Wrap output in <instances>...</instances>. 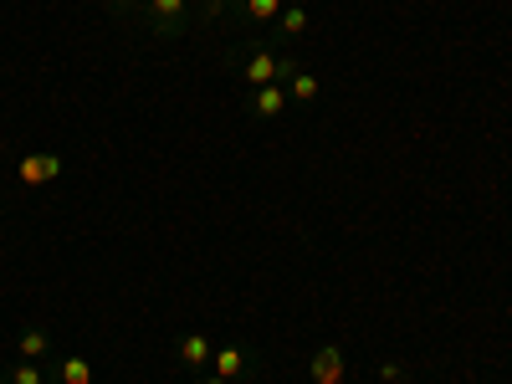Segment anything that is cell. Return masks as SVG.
I'll list each match as a JSON object with an SVG mask.
<instances>
[{
	"label": "cell",
	"mask_w": 512,
	"mask_h": 384,
	"mask_svg": "<svg viewBox=\"0 0 512 384\" xmlns=\"http://www.w3.org/2000/svg\"><path fill=\"white\" fill-rule=\"evenodd\" d=\"M134 16L154 36H185L190 31V0H144V6H134Z\"/></svg>",
	"instance_id": "obj_1"
},
{
	"label": "cell",
	"mask_w": 512,
	"mask_h": 384,
	"mask_svg": "<svg viewBox=\"0 0 512 384\" xmlns=\"http://www.w3.org/2000/svg\"><path fill=\"white\" fill-rule=\"evenodd\" d=\"M62 175V154H21L16 159V180L26 190H41V185H52Z\"/></svg>",
	"instance_id": "obj_2"
},
{
	"label": "cell",
	"mask_w": 512,
	"mask_h": 384,
	"mask_svg": "<svg viewBox=\"0 0 512 384\" xmlns=\"http://www.w3.org/2000/svg\"><path fill=\"white\" fill-rule=\"evenodd\" d=\"M308 374H313V384H344V379H349L344 349H338V344H323V349L308 359Z\"/></svg>",
	"instance_id": "obj_3"
},
{
	"label": "cell",
	"mask_w": 512,
	"mask_h": 384,
	"mask_svg": "<svg viewBox=\"0 0 512 384\" xmlns=\"http://www.w3.org/2000/svg\"><path fill=\"white\" fill-rule=\"evenodd\" d=\"M175 359H180L185 369H205L210 359H216V344H210L205 333H185V338H180V349H175Z\"/></svg>",
	"instance_id": "obj_4"
},
{
	"label": "cell",
	"mask_w": 512,
	"mask_h": 384,
	"mask_svg": "<svg viewBox=\"0 0 512 384\" xmlns=\"http://www.w3.org/2000/svg\"><path fill=\"white\" fill-rule=\"evenodd\" d=\"M287 103H318V93H323V82H318V72H308V67H297L287 82Z\"/></svg>",
	"instance_id": "obj_5"
},
{
	"label": "cell",
	"mask_w": 512,
	"mask_h": 384,
	"mask_svg": "<svg viewBox=\"0 0 512 384\" xmlns=\"http://www.w3.org/2000/svg\"><path fill=\"white\" fill-rule=\"evenodd\" d=\"M287 108V88L282 82H267V88H251V113L256 118H277Z\"/></svg>",
	"instance_id": "obj_6"
},
{
	"label": "cell",
	"mask_w": 512,
	"mask_h": 384,
	"mask_svg": "<svg viewBox=\"0 0 512 384\" xmlns=\"http://www.w3.org/2000/svg\"><path fill=\"white\" fill-rule=\"evenodd\" d=\"M52 354V333L47 328H21V338H16V359H47Z\"/></svg>",
	"instance_id": "obj_7"
},
{
	"label": "cell",
	"mask_w": 512,
	"mask_h": 384,
	"mask_svg": "<svg viewBox=\"0 0 512 384\" xmlns=\"http://www.w3.org/2000/svg\"><path fill=\"white\" fill-rule=\"evenodd\" d=\"M251 369V359H246V349H236V344H226V349H216V374L221 379H241Z\"/></svg>",
	"instance_id": "obj_8"
},
{
	"label": "cell",
	"mask_w": 512,
	"mask_h": 384,
	"mask_svg": "<svg viewBox=\"0 0 512 384\" xmlns=\"http://www.w3.org/2000/svg\"><path fill=\"white\" fill-rule=\"evenodd\" d=\"M57 384H93V364L77 359V354L62 359V364H57Z\"/></svg>",
	"instance_id": "obj_9"
},
{
	"label": "cell",
	"mask_w": 512,
	"mask_h": 384,
	"mask_svg": "<svg viewBox=\"0 0 512 384\" xmlns=\"http://www.w3.org/2000/svg\"><path fill=\"white\" fill-rule=\"evenodd\" d=\"M0 384H47V374H41V364L21 359V364H11L6 374H0Z\"/></svg>",
	"instance_id": "obj_10"
},
{
	"label": "cell",
	"mask_w": 512,
	"mask_h": 384,
	"mask_svg": "<svg viewBox=\"0 0 512 384\" xmlns=\"http://www.w3.org/2000/svg\"><path fill=\"white\" fill-rule=\"evenodd\" d=\"M241 11H246L251 21H267V26H277V16H282V0H241Z\"/></svg>",
	"instance_id": "obj_11"
},
{
	"label": "cell",
	"mask_w": 512,
	"mask_h": 384,
	"mask_svg": "<svg viewBox=\"0 0 512 384\" xmlns=\"http://www.w3.org/2000/svg\"><path fill=\"white\" fill-rule=\"evenodd\" d=\"M277 31L297 41V36H303V31H308V11H303V6H287V11L277 16Z\"/></svg>",
	"instance_id": "obj_12"
},
{
	"label": "cell",
	"mask_w": 512,
	"mask_h": 384,
	"mask_svg": "<svg viewBox=\"0 0 512 384\" xmlns=\"http://www.w3.org/2000/svg\"><path fill=\"white\" fill-rule=\"evenodd\" d=\"M205 384H231V379H221V374H210V379H205Z\"/></svg>",
	"instance_id": "obj_13"
},
{
	"label": "cell",
	"mask_w": 512,
	"mask_h": 384,
	"mask_svg": "<svg viewBox=\"0 0 512 384\" xmlns=\"http://www.w3.org/2000/svg\"><path fill=\"white\" fill-rule=\"evenodd\" d=\"M282 6H297V0H282Z\"/></svg>",
	"instance_id": "obj_14"
}]
</instances>
